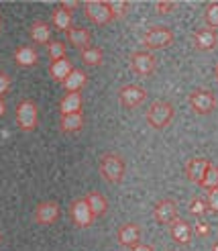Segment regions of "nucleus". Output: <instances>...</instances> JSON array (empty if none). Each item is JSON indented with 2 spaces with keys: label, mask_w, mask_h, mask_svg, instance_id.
I'll return each instance as SVG.
<instances>
[{
  "label": "nucleus",
  "mask_w": 218,
  "mask_h": 251,
  "mask_svg": "<svg viewBox=\"0 0 218 251\" xmlns=\"http://www.w3.org/2000/svg\"><path fill=\"white\" fill-rule=\"evenodd\" d=\"M59 204L55 200H43L35 206V212H33V219L37 225H43V227H49L53 225L57 219H59Z\"/></svg>",
  "instance_id": "9"
},
{
  "label": "nucleus",
  "mask_w": 218,
  "mask_h": 251,
  "mask_svg": "<svg viewBox=\"0 0 218 251\" xmlns=\"http://www.w3.org/2000/svg\"><path fill=\"white\" fill-rule=\"evenodd\" d=\"M84 104L82 92H68L59 100V112L61 115H72V112H80Z\"/></svg>",
  "instance_id": "20"
},
{
  "label": "nucleus",
  "mask_w": 218,
  "mask_h": 251,
  "mask_svg": "<svg viewBox=\"0 0 218 251\" xmlns=\"http://www.w3.org/2000/svg\"><path fill=\"white\" fill-rule=\"evenodd\" d=\"M129 66H131V70L137 74V76L149 78L157 70V59L151 51H135L129 57Z\"/></svg>",
  "instance_id": "7"
},
{
  "label": "nucleus",
  "mask_w": 218,
  "mask_h": 251,
  "mask_svg": "<svg viewBox=\"0 0 218 251\" xmlns=\"http://www.w3.org/2000/svg\"><path fill=\"white\" fill-rule=\"evenodd\" d=\"M17 125L19 129L24 131V133H31L37 129L39 125V108L33 100H21L19 106H17Z\"/></svg>",
  "instance_id": "5"
},
{
  "label": "nucleus",
  "mask_w": 218,
  "mask_h": 251,
  "mask_svg": "<svg viewBox=\"0 0 218 251\" xmlns=\"http://www.w3.org/2000/svg\"><path fill=\"white\" fill-rule=\"evenodd\" d=\"M61 84H63V88H66L68 92H80L82 88L88 84V74H86L84 70L73 68V70L70 72V76L63 80Z\"/></svg>",
  "instance_id": "21"
},
{
  "label": "nucleus",
  "mask_w": 218,
  "mask_h": 251,
  "mask_svg": "<svg viewBox=\"0 0 218 251\" xmlns=\"http://www.w3.org/2000/svg\"><path fill=\"white\" fill-rule=\"evenodd\" d=\"M100 176L104 178L106 182L110 184H121L122 178H124V174H126V164H124V159L122 155L119 153H114V151H108L100 157Z\"/></svg>",
  "instance_id": "1"
},
{
  "label": "nucleus",
  "mask_w": 218,
  "mask_h": 251,
  "mask_svg": "<svg viewBox=\"0 0 218 251\" xmlns=\"http://www.w3.org/2000/svg\"><path fill=\"white\" fill-rule=\"evenodd\" d=\"M0 243H2V233H0Z\"/></svg>",
  "instance_id": "41"
},
{
  "label": "nucleus",
  "mask_w": 218,
  "mask_h": 251,
  "mask_svg": "<svg viewBox=\"0 0 218 251\" xmlns=\"http://www.w3.org/2000/svg\"><path fill=\"white\" fill-rule=\"evenodd\" d=\"M145 119L149 123V127L161 131L173 121V104L168 102V100H155V102L147 108Z\"/></svg>",
  "instance_id": "2"
},
{
  "label": "nucleus",
  "mask_w": 218,
  "mask_h": 251,
  "mask_svg": "<svg viewBox=\"0 0 218 251\" xmlns=\"http://www.w3.org/2000/svg\"><path fill=\"white\" fill-rule=\"evenodd\" d=\"M117 239L122 247H135L137 243H141V227L137 223H124L117 231Z\"/></svg>",
  "instance_id": "13"
},
{
  "label": "nucleus",
  "mask_w": 218,
  "mask_h": 251,
  "mask_svg": "<svg viewBox=\"0 0 218 251\" xmlns=\"http://www.w3.org/2000/svg\"><path fill=\"white\" fill-rule=\"evenodd\" d=\"M214 78H216V82H218V64L214 66Z\"/></svg>",
  "instance_id": "38"
},
{
  "label": "nucleus",
  "mask_w": 218,
  "mask_h": 251,
  "mask_svg": "<svg viewBox=\"0 0 218 251\" xmlns=\"http://www.w3.org/2000/svg\"><path fill=\"white\" fill-rule=\"evenodd\" d=\"M204 200H206V204H208V210H212L214 215H218V188L208 190V196Z\"/></svg>",
  "instance_id": "31"
},
{
  "label": "nucleus",
  "mask_w": 218,
  "mask_h": 251,
  "mask_svg": "<svg viewBox=\"0 0 218 251\" xmlns=\"http://www.w3.org/2000/svg\"><path fill=\"white\" fill-rule=\"evenodd\" d=\"M204 23L208 29H218V2H210L204 8Z\"/></svg>",
  "instance_id": "28"
},
{
  "label": "nucleus",
  "mask_w": 218,
  "mask_h": 251,
  "mask_svg": "<svg viewBox=\"0 0 218 251\" xmlns=\"http://www.w3.org/2000/svg\"><path fill=\"white\" fill-rule=\"evenodd\" d=\"M15 61L21 68H33V66H37V61H39V53H37V49L31 45H21L15 51Z\"/></svg>",
  "instance_id": "19"
},
{
  "label": "nucleus",
  "mask_w": 218,
  "mask_h": 251,
  "mask_svg": "<svg viewBox=\"0 0 218 251\" xmlns=\"http://www.w3.org/2000/svg\"><path fill=\"white\" fill-rule=\"evenodd\" d=\"M108 6H110V12H112V21L124 19L131 10V4L126 2V0H112V2H108Z\"/></svg>",
  "instance_id": "27"
},
{
  "label": "nucleus",
  "mask_w": 218,
  "mask_h": 251,
  "mask_svg": "<svg viewBox=\"0 0 218 251\" xmlns=\"http://www.w3.org/2000/svg\"><path fill=\"white\" fill-rule=\"evenodd\" d=\"M192 43H194V47L198 49V51H212V49H216L218 45V33L214 29H198L194 35H192Z\"/></svg>",
  "instance_id": "12"
},
{
  "label": "nucleus",
  "mask_w": 218,
  "mask_h": 251,
  "mask_svg": "<svg viewBox=\"0 0 218 251\" xmlns=\"http://www.w3.org/2000/svg\"><path fill=\"white\" fill-rule=\"evenodd\" d=\"M210 164H212V161L206 159V157H192V159H188V161H186V168H184L186 178H188L192 184H200L204 172L208 170Z\"/></svg>",
  "instance_id": "14"
},
{
  "label": "nucleus",
  "mask_w": 218,
  "mask_h": 251,
  "mask_svg": "<svg viewBox=\"0 0 218 251\" xmlns=\"http://www.w3.org/2000/svg\"><path fill=\"white\" fill-rule=\"evenodd\" d=\"M131 251H153V247L147 243H137L135 247H131Z\"/></svg>",
  "instance_id": "36"
},
{
  "label": "nucleus",
  "mask_w": 218,
  "mask_h": 251,
  "mask_svg": "<svg viewBox=\"0 0 218 251\" xmlns=\"http://www.w3.org/2000/svg\"><path fill=\"white\" fill-rule=\"evenodd\" d=\"M80 57L90 68H100L102 64H104V51H102V47H98V45H90V47L82 49Z\"/></svg>",
  "instance_id": "22"
},
{
  "label": "nucleus",
  "mask_w": 218,
  "mask_h": 251,
  "mask_svg": "<svg viewBox=\"0 0 218 251\" xmlns=\"http://www.w3.org/2000/svg\"><path fill=\"white\" fill-rule=\"evenodd\" d=\"M72 70H73V66H72V61L68 57L57 59V61H51V66H49V74H51V78H53L55 82H63V80L70 76Z\"/></svg>",
  "instance_id": "24"
},
{
  "label": "nucleus",
  "mask_w": 218,
  "mask_h": 251,
  "mask_svg": "<svg viewBox=\"0 0 218 251\" xmlns=\"http://www.w3.org/2000/svg\"><path fill=\"white\" fill-rule=\"evenodd\" d=\"M73 17H72V12L68 10H63L61 6L53 8V12H51V23H53V27L59 29V31H70L73 25H72Z\"/></svg>",
  "instance_id": "25"
},
{
  "label": "nucleus",
  "mask_w": 218,
  "mask_h": 251,
  "mask_svg": "<svg viewBox=\"0 0 218 251\" xmlns=\"http://www.w3.org/2000/svg\"><path fill=\"white\" fill-rule=\"evenodd\" d=\"M47 53H49V59L51 61H57V59H63L68 53V47L63 41H49L47 43Z\"/></svg>",
  "instance_id": "29"
},
{
  "label": "nucleus",
  "mask_w": 218,
  "mask_h": 251,
  "mask_svg": "<svg viewBox=\"0 0 218 251\" xmlns=\"http://www.w3.org/2000/svg\"><path fill=\"white\" fill-rule=\"evenodd\" d=\"M29 35L37 45H45V43L51 41V27L45 21H35L31 25V29H29Z\"/></svg>",
  "instance_id": "23"
},
{
  "label": "nucleus",
  "mask_w": 218,
  "mask_h": 251,
  "mask_svg": "<svg viewBox=\"0 0 218 251\" xmlns=\"http://www.w3.org/2000/svg\"><path fill=\"white\" fill-rule=\"evenodd\" d=\"M214 251H218V243H216V245H214Z\"/></svg>",
  "instance_id": "40"
},
{
  "label": "nucleus",
  "mask_w": 218,
  "mask_h": 251,
  "mask_svg": "<svg viewBox=\"0 0 218 251\" xmlns=\"http://www.w3.org/2000/svg\"><path fill=\"white\" fill-rule=\"evenodd\" d=\"M175 2H171V0H159V2H155V10L159 12V15H170L171 10H175Z\"/></svg>",
  "instance_id": "32"
},
{
  "label": "nucleus",
  "mask_w": 218,
  "mask_h": 251,
  "mask_svg": "<svg viewBox=\"0 0 218 251\" xmlns=\"http://www.w3.org/2000/svg\"><path fill=\"white\" fill-rule=\"evenodd\" d=\"M4 112H6V102H4V98H0V119L4 117Z\"/></svg>",
  "instance_id": "37"
},
{
  "label": "nucleus",
  "mask_w": 218,
  "mask_h": 251,
  "mask_svg": "<svg viewBox=\"0 0 218 251\" xmlns=\"http://www.w3.org/2000/svg\"><path fill=\"white\" fill-rule=\"evenodd\" d=\"M170 233H171V239L177 243V245H188L192 241V235H194V229L192 225L186 221V219H175L171 225H170Z\"/></svg>",
  "instance_id": "15"
},
{
  "label": "nucleus",
  "mask_w": 218,
  "mask_h": 251,
  "mask_svg": "<svg viewBox=\"0 0 218 251\" xmlns=\"http://www.w3.org/2000/svg\"><path fill=\"white\" fill-rule=\"evenodd\" d=\"M84 200H86L90 212L94 215V219L106 215V210H108V200L104 198V194H102V192H88V194L84 196Z\"/></svg>",
  "instance_id": "16"
},
{
  "label": "nucleus",
  "mask_w": 218,
  "mask_h": 251,
  "mask_svg": "<svg viewBox=\"0 0 218 251\" xmlns=\"http://www.w3.org/2000/svg\"><path fill=\"white\" fill-rule=\"evenodd\" d=\"M70 215H72L73 225L75 227H80V229H86V227H90V225L94 223V215L90 212L84 198H75L73 200L72 206H70Z\"/></svg>",
  "instance_id": "11"
},
{
  "label": "nucleus",
  "mask_w": 218,
  "mask_h": 251,
  "mask_svg": "<svg viewBox=\"0 0 218 251\" xmlns=\"http://www.w3.org/2000/svg\"><path fill=\"white\" fill-rule=\"evenodd\" d=\"M141 43L145 45V49H165L173 43V31L165 25H153L145 31Z\"/></svg>",
  "instance_id": "4"
},
{
  "label": "nucleus",
  "mask_w": 218,
  "mask_h": 251,
  "mask_svg": "<svg viewBox=\"0 0 218 251\" xmlns=\"http://www.w3.org/2000/svg\"><path fill=\"white\" fill-rule=\"evenodd\" d=\"M190 212H192V215H196V217H202V215H206V212H208V204H206V200H204V198H192L190 200Z\"/></svg>",
  "instance_id": "30"
},
{
  "label": "nucleus",
  "mask_w": 218,
  "mask_h": 251,
  "mask_svg": "<svg viewBox=\"0 0 218 251\" xmlns=\"http://www.w3.org/2000/svg\"><path fill=\"white\" fill-rule=\"evenodd\" d=\"M188 102L192 106V110L196 115H212L218 106V98L212 90H206V88H196L194 92H190L188 96Z\"/></svg>",
  "instance_id": "3"
},
{
  "label": "nucleus",
  "mask_w": 218,
  "mask_h": 251,
  "mask_svg": "<svg viewBox=\"0 0 218 251\" xmlns=\"http://www.w3.org/2000/svg\"><path fill=\"white\" fill-rule=\"evenodd\" d=\"M10 84H12V78L8 76L6 72H0V98H2V96L8 92Z\"/></svg>",
  "instance_id": "33"
},
{
  "label": "nucleus",
  "mask_w": 218,
  "mask_h": 251,
  "mask_svg": "<svg viewBox=\"0 0 218 251\" xmlns=\"http://www.w3.org/2000/svg\"><path fill=\"white\" fill-rule=\"evenodd\" d=\"M194 233H196V235H200V237H206V235L210 233V227H208L206 223H198L196 227H194Z\"/></svg>",
  "instance_id": "35"
},
{
  "label": "nucleus",
  "mask_w": 218,
  "mask_h": 251,
  "mask_svg": "<svg viewBox=\"0 0 218 251\" xmlns=\"http://www.w3.org/2000/svg\"><path fill=\"white\" fill-rule=\"evenodd\" d=\"M177 204L171 198H161L159 202L153 206V219H155L159 225H171L177 219Z\"/></svg>",
  "instance_id": "10"
},
{
  "label": "nucleus",
  "mask_w": 218,
  "mask_h": 251,
  "mask_svg": "<svg viewBox=\"0 0 218 251\" xmlns=\"http://www.w3.org/2000/svg\"><path fill=\"white\" fill-rule=\"evenodd\" d=\"M200 188H204V190H214V188H218V166L216 164H210L208 166V170L204 172V176H202V180H200V184H198Z\"/></svg>",
  "instance_id": "26"
},
{
  "label": "nucleus",
  "mask_w": 218,
  "mask_h": 251,
  "mask_svg": "<svg viewBox=\"0 0 218 251\" xmlns=\"http://www.w3.org/2000/svg\"><path fill=\"white\" fill-rule=\"evenodd\" d=\"M145 98H147V92L141 86H137V84H124V86H121V90H119V102H121V106L129 108V110L141 106L145 102Z\"/></svg>",
  "instance_id": "8"
},
{
  "label": "nucleus",
  "mask_w": 218,
  "mask_h": 251,
  "mask_svg": "<svg viewBox=\"0 0 218 251\" xmlns=\"http://www.w3.org/2000/svg\"><path fill=\"white\" fill-rule=\"evenodd\" d=\"M63 10H68V12H73L75 8H78L80 6V2H78V0H63V2L59 4Z\"/></svg>",
  "instance_id": "34"
},
{
  "label": "nucleus",
  "mask_w": 218,
  "mask_h": 251,
  "mask_svg": "<svg viewBox=\"0 0 218 251\" xmlns=\"http://www.w3.org/2000/svg\"><path fill=\"white\" fill-rule=\"evenodd\" d=\"M0 31H2V17H0Z\"/></svg>",
  "instance_id": "39"
},
{
  "label": "nucleus",
  "mask_w": 218,
  "mask_h": 251,
  "mask_svg": "<svg viewBox=\"0 0 218 251\" xmlns=\"http://www.w3.org/2000/svg\"><path fill=\"white\" fill-rule=\"evenodd\" d=\"M66 35H68V41L73 47H78L80 51L92 45V33H90L88 29H84V27H72L70 31H66Z\"/></svg>",
  "instance_id": "18"
},
{
  "label": "nucleus",
  "mask_w": 218,
  "mask_h": 251,
  "mask_svg": "<svg viewBox=\"0 0 218 251\" xmlns=\"http://www.w3.org/2000/svg\"><path fill=\"white\" fill-rule=\"evenodd\" d=\"M84 15L96 27H104V25L112 23V12L106 0H88V2H84Z\"/></svg>",
  "instance_id": "6"
},
{
  "label": "nucleus",
  "mask_w": 218,
  "mask_h": 251,
  "mask_svg": "<svg viewBox=\"0 0 218 251\" xmlns=\"http://www.w3.org/2000/svg\"><path fill=\"white\" fill-rule=\"evenodd\" d=\"M59 129L61 133H80L84 129V115H82V110L80 112H72V115H61L59 119Z\"/></svg>",
  "instance_id": "17"
}]
</instances>
